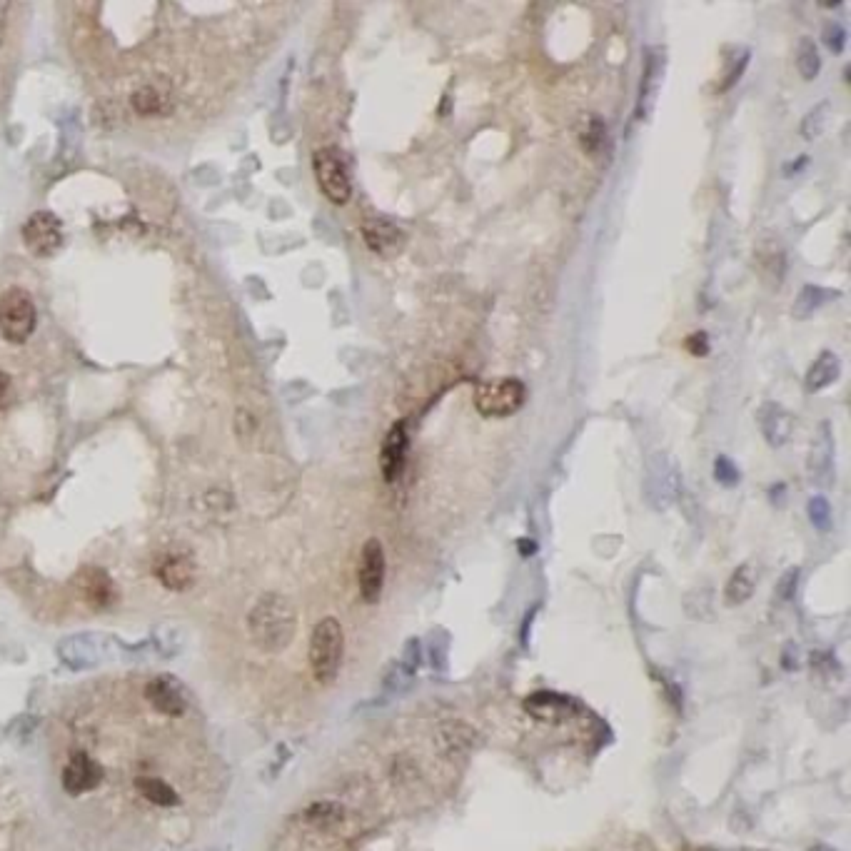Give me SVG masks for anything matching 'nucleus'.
I'll return each instance as SVG.
<instances>
[{
  "instance_id": "1",
  "label": "nucleus",
  "mask_w": 851,
  "mask_h": 851,
  "mask_svg": "<svg viewBox=\"0 0 851 851\" xmlns=\"http://www.w3.org/2000/svg\"><path fill=\"white\" fill-rule=\"evenodd\" d=\"M248 632L255 647L263 652H283L295 639L297 614L290 599L283 594L268 592L253 604L248 614Z\"/></svg>"
},
{
  "instance_id": "2",
  "label": "nucleus",
  "mask_w": 851,
  "mask_h": 851,
  "mask_svg": "<svg viewBox=\"0 0 851 851\" xmlns=\"http://www.w3.org/2000/svg\"><path fill=\"white\" fill-rule=\"evenodd\" d=\"M342 657H345V632H342L340 619L322 617L312 629L310 649H307L310 672L315 682L322 687H330L340 674Z\"/></svg>"
},
{
  "instance_id": "3",
  "label": "nucleus",
  "mask_w": 851,
  "mask_h": 851,
  "mask_svg": "<svg viewBox=\"0 0 851 851\" xmlns=\"http://www.w3.org/2000/svg\"><path fill=\"white\" fill-rule=\"evenodd\" d=\"M38 322L35 302L23 287H8L0 295V337L10 345H23L30 340Z\"/></svg>"
},
{
  "instance_id": "4",
  "label": "nucleus",
  "mask_w": 851,
  "mask_h": 851,
  "mask_svg": "<svg viewBox=\"0 0 851 851\" xmlns=\"http://www.w3.org/2000/svg\"><path fill=\"white\" fill-rule=\"evenodd\" d=\"M527 402L525 382L517 377H495L477 385L475 407L482 417H512Z\"/></svg>"
},
{
  "instance_id": "5",
  "label": "nucleus",
  "mask_w": 851,
  "mask_h": 851,
  "mask_svg": "<svg viewBox=\"0 0 851 851\" xmlns=\"http://www.w3.org/2000/svg\"><path fill=\"white\" fill-rule=\"evenodd\" d=\"M312 170L322 195L332 205H347L352 198V180L345 158L337 148H320L312 155Z\"/></svg>"
},
{
  "instance_id": "6",
  "label": "nucleus",
  "mask_w": 851,
  "mask_h": 851,
  "mask_svg": "<svg viewBox=\"0 0 851 851\" xmlns=\"http://www.w3.org/2000/svg\"><path fill=\"white\" fill-rule=\"evenodd\" d=\"M20 238H23L28 253H33L35 258H50L63 245V223H60L58 215L38 210L23 223Z\"/></svg>"
},
{
  "instance_id": "7",
  "label": "nucleus",
  "mask_w": 851,
  "mask_h": 851,
  "mask_svg": "<svg viewBox=\"0 0 851 851\" xmlns=\"http://www.w3.org/2000/svg\"><path fill=\"white\" fill-rule=\"evenodd\" d=\"M644 485H647V500L657 510H667L682 492V475H679L677 462L669 455H654L649 460Z\"/></svg>"
},
{
  "instance_id": "8",
  "label": "nucleus",
  "mask_w": 851,
  "mask_h": 851,
  "mask_svg": "<svg viewBox=\"0 0 851 851\" xmlns=\"http://www.w3.org/2000/svg\"><path fill=\"white\" fill-rule=\"evenodd\" d=\"M387 577V557L385 547L377 537L362 545L360 552V567H357V584H360V597L365 604H377L385 589Z\"/></svg>"
},
{
  "instance_id": "9",
  "label": "nucleus",
  "mask_w": 851,
  "mask_h": 851,
  "mask_svg": "<svg viewBox=\"0 0 851 851\" xmlns=\"http://www.w3.org/2000/svg\"><path fill=\"white\" fill-rule=\"evenodd\" d=\"M834 465H837V440L829 420H822L809 450V477L819 487L834 485Z\"/></svg>"
},
{
  "instance_id": "10",
  "label": "nucleus",
  "mask_w": 851,
  "mask_h": 851,
  "mask_svg": "<svg viewBox=\"0 0 851 851\" xmlns=\"http://www.w3.org/2000/svg\"><path fill=\"white\" fill-rule=\"evenodd\" d=\"M407 450H410V435H407V422L400 420L387 430L385 440L380 447V472L387 485H395L405 472Z\"/></svg>"
},
{
  "instance_id": "11",
  "label": "nucleus",
  "mask_w": 851,
  "mask_h": 851,
  "mask_svg": "<svg viewBox=\"0 0 851 851\" xmlns=\"http://www.w3.org/2000/svg\"><path fill=\"white\" fill-rule=\"evenodd\" d=\"M664 70H667V50L662 45L644 50V73L642 83H639V98H637V115L647 118L654 110V100H657L659 88L664 83Z\"/></svg>"
},
{
  "instance_id": "12",
  "label": "nucleus",
  "mask_w": 851,
  "mask_h": 851,
  "mask_svg": "<svg viewBox=\"0 0 851 851\" xmlns=\"http://www.w3.org/2000/svg\"><path fill=\"white\" fill-rule=\"evenodd\" d=\"M60 779H63V789L70 797H80L85 792H93L103 782V767L85 752H75L65 764Z\"/></svg>"
},
{
  "instance_id": "13",
  "label": "nucleus",
  "mask_w": 851,
  "mask_h": 851,
  "mask_svg": "<svg viewBox=\"0 0 851 851\" xmlns=\"http://www.w3.org/2000/svg\"><path fill=\"white\" fill-rule=\"evenodd\" d=\"M362 240L367 248L380 258H390L402 248V230L395 220L385 218V215H372L362 223L360 228Z\"/></svg>"
},
{
  "instance_id": "14",
  "label": "nucleus",
  "mask_w": 851,
  "mask_h": 851,
  "mask_svg": "<svg viewBox=\"0 0 851 851\" xmlns=\"http://www.w3.org/2000/svg\"><path fill=\"white\" fill-rule=\"evenodd\" d=\"M757 422L759 430H762V437L774 450H782V447L792 440L794 417L792 412L784 405H779V402H764L757 412Z\"/></svg>"
},
{
  "instance_id": "15",
  "label": "nucleus",
  "mask_w": 851,
  "mask_h": 851,
  "mask_svg": "<svg viewBox=\"0 0 851 851\" xmlns=\"http://www.w3.org/2000/svg\"><path fill=\"white\" fill-rule=\"evenodd\" d=\"M75 589L80 599L93 609H105L115 602V584L110 574L100 567H83L75 574Z\"/></svg>"
},
{
  "instance_id": "16",
  "label": "nucleus",
  "mask_w": 851,
  "mask_h": 851,
  "mask_svg": "<svg viewBox=\"0 0 851 851\" xmlns=\"http://www.w3.org/2000/svg\"><path fill=\"white\" fill-rule=\"evenodd\" d=\"M153 572L158 582L163 587L173 589V592L190 589L195 582V565L185 552H165V555H160Z\"/></svg>"
},
{
  "instance_id": "17",
  "label": "nucleus",
  "mask_w": 851,
  "mask_h": 851,
  "mask_svg": "<svg viewBox=\"0 0 851 851\" xmlns=\"http://www.w3.org/2000/svg\"><path fill=\"white\" fill-rule=\"evenodd\" d=\"M145 699H148L155 712L165 714V717H183L188 712L185 694L180 692L178 682L173 677L150 679L148 687H145Z\"/></svg>"
},
{
  "instance_id": "18",
  "label": "nucleus",
  "mask_w": 851,
  "mask_h": 851,
  "mask_svg": "<svg viewBox=\"0 0 851 851\" xmlns=\"http://www.w3.org/2000/svg\"><path fill=\"white\" fill-rule=\"evenodd\" d=\"M527 712L532 714L535 719H540V722L547 724H557V722H565L567 717H572L574 712V702L565 694H557V692H535L532 697H527L525 702Z\"/></svg>"
},
{
  "instance_id": "19",
  "label": "nucleus",
  "mask_w": 851,
  "mask_h": 851,
  "mask_svg": "<svg viewBox=\"0 0 851 851\" xmlns=\"http://www.w3.org/2000/svg\"><path fill=\"white\" fill-rule=\"evenodd\" d=\"M839 377H842V360H839V355L832 350H822L817 360L809 365L807 377H804V387L814 395V392H822L827 390V387H832Z\"/></svg>"
},
{
  "instance_id": "20",
  "label": "nucleus",
  "mask_w": 851,
  "mask_h": 851,
  "mask_svg": "<svg viewBox=\"0 0 851 851\" xmlns=\"http://www.w3.org/2000/svg\"><path fill=\"white\" fill-rule=\"evenodd\" d=\"M837 297H839V292L829 290V287L804 285L802 290H799L797 300H794V305H792V317H794V320H809V317H812L814 312L819 310V307H824L827 302L837 300Z\"/></svg>"
},
{
  "instance_id": "21",
  "label": "nucleus",
  "mask_w": 851,
  "mask_h": 851,
  "mask_svg": "<svg viewBox=\"0 0 851 851\" xmlns=\"http://www.w3.org/2000/svg\"><path fill=\"white\" fill-rule=\"evenodd\" d=\"M754 589H757V574H754L752 565H739L732 572V577L727 579V587H724V602L729 607H739V604L749 602L754 597Z\"/></svg>"
},
{
  "instance_id": "22",
  "label": "nucleus",
  "mask_w": 851,
  "mask_h": 851,
  "mask_svg": "<svg viewBox=\"0 0 851 851\" xmlns=\"http://www.w3.org/2000/svg\"><path fill=\"white\" fill-rule=\"evenodd\" d=\"M305 822L312 829H320V832H332L345 822V809L335 802H315L312 807H307Z\"/></svg>"
},
{
  "instance_id": "23",
  "label": "nucleus",
  "mask_w": 851,
  "mask_h": 851,
  "mask_svg": "<svg viewBox=\"0 0 851 851\" xmlns=\"http://www.w3.org/2000/svg\"><path fill=\"white\" fill-rule=\"evenodd\" d=\"M724 60H727V63H724L722 80H719V83H717V93L719 95L729 93V90H732L734 85H737L739 80H742L744 70H747L749 60H752V50H749V48H734L732 53L724 55Z\"/></svg>"
},
{
  "instance_id": "24",
  "label": "nucleus",
  "mask_w": 851,
  "mask_h": 851,
  "mask_svg": "<svg viewBox=\"0 0 851 851\" xmlns=\"http://www.w3.org/2000/svg\"><path fill=\"white\" fill-rule=\"evenodd\" d=\"M135 787H138V792L143 794L150 804H155V807H175V804L180 802L178 792H175L168 782H163V779L158 777L135 779Z\"/></svg>"
},
{
  "instance_id": "25",
  "label": "nucleus",
  "mask_w": 851,
  "mask_h": 851,
  "mask_svg": "<svg viewBox=\"0 0 851 851\" xmlns=\"http://www.w3.org/2000/svg\"><path fill=\"white\" fill-rule=\"evenodd\" d=\"M797 70L804 80H814L822 70V58H819L817 43L812 38H799L797 43Z\"/></svg>"
},
{
  "instance_id": "26",
  "label": "nucleus",
  "mask_w": 851,
  "mask_h": 851,
  "mask_svg": "<svg viewBox=\"0 0 851 851\" xmlns=\"http://www.w3.org/2000/svg\"><path fill=\"white\" fill-rule=\"evenodd\" d=\"M579 143H582L584 153L594 155L602 150V145L607 143V125H604V120L599 118V115H592L587 123V128L579 133Z\"/></svg>"
},
{
  "instance_id": "27",
  "label": "nucleus",
  "mask_w": 851,
  "mask_h": 851,
  "mask_svg": "<svg viewBox=\"0 0 851 851\" xmlns=\"http://www.w3.org/2000/svg\"><path fill=\"white\" fill-rule=\"evenodd\" d=\"M829 110H832V103H829V100H824V103H819L817 108L809 110L807 118L802 120V138L804 140H814L824 133V128H827Z\"/></svg>"
},
{
  "instance_id": "28",
  "label": "nucleus",
  "mask_w": 851,
  "mask_h": 851,
  "mask_svg": "<svg viewBox=\"0 0 851 851\" xmlns=\"http://www.w3.org/2000/svg\"><path fill=\"white\" fill-rule=\"evenodd\" d=\"M807 515L809 522H812L819 532L832 530V505H829V500L824 495H814L812 500H809Z\"/></svg>"
},
{
  "instance_id": "29",
  "label": "nucleus",
  "mask_w": 851,
  "mask_h": 851,
  "mask_svg": "<svg viewBox=\"0 0 851 851\" xmlns=\"http://www.w3.org/2000/svg\"><path fill=\"white\" fill-rule=\"evenodd\" d=\"M714 480L722 487H727V490L729 487H737L739 480H742V472H739L737 462L727 455H719L717 460H714Z\"/></svg>"
},
{
  "instance_id": "30",
  "label": "nucleus",
  "mask_w": 851,
  "mask_h": 851,
  "mask_svg": "<svg viewBox=\"0 0 851 851\" xmlns=\"http://www.w3.org/2000/svg\"><path fill=\"white\" fill-rule=\"evenodd\" d=\"M412 677H415V674H412L410 669L405 667V664L392 662L390 669H387V674H385V689L392 694L405 692V689H410Z\"/></svg>"
},
{
  "instance_id": "31",
  "label": "nucleus",
  "mask_w": 851,
  "mask_h": 851,
  "mask_svg": "<svg viewBox=\"0 0 851 851\" xmlns=\"http://www.w3.org/2000/svg\"><path fill=\"white\" fill-rule=\"evenodd\" d=\"M822 40L824 45L832 50V55H842L844 48H847V28H844L842 23L829 20V23H824L822 28Z\"/></svg>"
},
{
  "instance_id": "32",
  "label": "nucleus",
  "mask_w": 851,
  "mask_h": 851,
  "mask_svg": "<svg viewBox=\"0 0 851 851\" xmlns=\"http://www.w3.org/2000/svg\"><path fill=\"white\" fill-rule=\"evenodd\" d=\"M133 108L138 110V113H145V115L158 113V110H160V95L155 93V90H150V88L138 90V93H133Z\"/></svg>"
},
{
  "instance_id": "33",
  "label": "nucleus",
  "mask_w": 851,
  "mask_h": 851,
  "mask_svg": "<svg viewBox=\"0 0 851 851\" xmlns=\"http://www.w3.org/2000/svg\"><path fill=\"white\" fill-rule=\"evenodd\" d=\"M799 567H789L787 572L782 574V579H779L777 584V594L779 599H784V602H789V599H794V594H797V584H799Z\"/></svg>"
},
{
  "instance_id": "34",
  "label": "nucleus",
  "mask_w": 851,
  "mask_h": 851,
  "mask_svg": "<svg viewBox=\"0 0 851 851\" xmlns=\"http://www.w3.org/2000/svg\"><path fill=\"white\" fill-rule=\"evenodd\" d=\"M684 347H687L689 355H694V357L709 355V335L704 330L692 332V335H689L687 340H684Z\"/></svg>"
},
{
  "instance_id": "35",
  "label": "nucleus",
  "mask_w": 851,
  "mask_h": 851,
  "mask_svg": "<svg viewBox=\"0 0 851 851\" xmlns=\"http://www.w3.org/2000/svg\"><path fill=\"white\" fill-rule=\"evenodd\" d=\"M807 165H809V155H802V158L794 160V163L784 165V175H787V178H792V175H797L799 170L807 168Z\"/></svg>"
},
{
  "instance_id": "36",
  "label": "nucleus",
  "mask_w": 851,
  "mask_h": 851,
  "mask_svg": "<svg viewBox=\"0 0 851 851\" xmlns=\"http://www.w3.org/2000/svg\"><path fill=\"white\" fill-rule=\"evenodd\" d=\"M8 392H10V377L5 375L3 370H0V407H3V402H5V397H8Z\"/></svg>"
},
{
  "instance_id": "37",
  "label": "nucleus",
  "mask_w": 851,
  "mask_h": 851,
  "mask_svg": "<svg viewBox=\"0 0 851 851\" xmlns=\"http://www.w3.org/2000/svg\"><path fill=\"white\" fill-rule=\"evenodd\" d=\"M535 550H537L535 542H530V540H520V552H522V555L530 557V555H535Z\"/></svg>"
},
{
  "instance_id": "38",
  "label": "nucleus",
  "mask_w": 851,
  "mask_h": 851,
  "mask_svg": "<svg viewBox=\"0 0 851 851\" xmlns=\"http://www.w3.org/2000/svg\"><path fill=\"white\" fill-rule=\"evenodd\" d=\"M809 851H834V849H829V847H814V849H809Z\"/></svg>"
}]
</instances>
